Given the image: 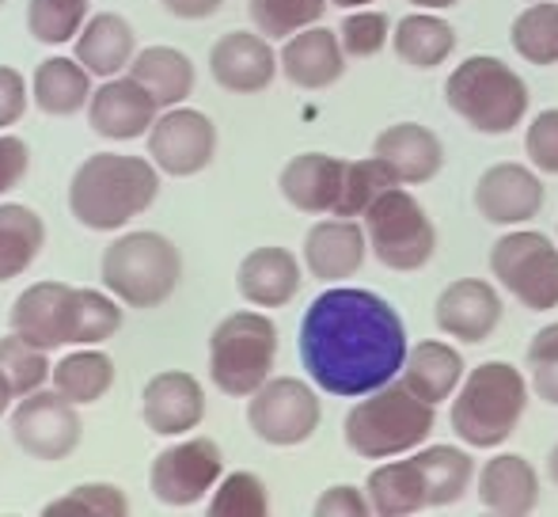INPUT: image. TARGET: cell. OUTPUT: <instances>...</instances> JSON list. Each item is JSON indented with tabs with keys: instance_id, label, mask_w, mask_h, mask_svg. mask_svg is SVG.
Wrapping results in <instances>:
<instances>
[{
	"instance_id": "obj_1",
	"label": "cell",
	"mask_w": 558,
	"mask_h": 517,
	"mask_svg": "<svg viewBox=\"0 0 558 517\" xmlns=\"http://www.w3.org/2000/svg\"><path fill=\"white\" fill-rule=\"evenodd\" d=\"M407 324L380 293L338 286L301 320V362L327 396L361 399L403 373Z\"/></svg>"
},
{
	"instance_id": "obj_2",
	"label": "cell",
	"mask_w": 558,
	"mask_h": 517,
	"mask_svg": "<svg viewBox=\"0 0 558 517\" xmlns=\"http://www.w3.org/2000/svg\"><path fill=\"white\" fill-rule=\"evenodd\" d=\"M160 194V168L145 156L96 153L73 171L69 209L92 232H114L141 217Z\"/></svg>"
},
{
	"instance_id": "obj_3",
	"label": "cell",
	"mask_w": 558,
	"mask_h": 517,
	"mask_svg": "<svg viewBox=\"0 0 558 517\" xmlns=\"http://www.w3.org/2000/svg\"><path fill=\"white\" fill-rule=\"evenodd\" d=\"M437 407L422 399L403 377L361 396L345 414V445L365 460H391L422 449L434 434Z\"/></svg>"
},
{
	"instance_id": "obj_4",
	"label": "cell",
	"mask_w": 558,
	"mask_h": 517,
	"mask_svg": "<svg viewBox=\"0 0 558 517\" xmlns=\"http://www.w3.org/2000/svg\"><path fill=\"white\" fill-rule=\"evenodd\" d=\"M529 381L509 362H483L463 377L448 411V426L468 449H498L521 426Z\"/></svg>"
},
{
	"instance_id": "obj_5",
	"label": "cell",
	"mask_w": 558,
	"mask_h": 517,
	"mask_svg": "<svg viewBox=\"0 0 558 517\" xmlns=\"http://www.w3.org/2000/svg\"><path fill=\"white\" fill-rule=\"evenodd\" d=\"M445 104L456 119H463L475 133L486 137H506L524 122L532 96L524 76L513 65L490 53H471L448 73Z\"/></svg>"
},
{
	"instance_id": "obj_6",
	"label": "cell",
	"mask_w": 558,
	"mask_h": 517,
	"mask_svg": "<svg viewBox=\"0 0 558 517\" xmlns=\"http://www.w3.org/2000/svg\"><path fill=\"white\" fill-rule=\"evenodd\" d=\"M99 278L125 309H160L183 281V252L163 232H125L104 248Z\"/></svg>"
},
{
	"instance_id": "obj_7",
	"label": "cell",
	"mask_w": 558,
	"mask_h": 517,
	"mask_svg": "<svg viewBox=\"0 0 558 517\" xmlns=\"http://www.w3.org/2000/svg\"><path fill=\"white\" fill-rule=\"evenodd\" d=\"M278 362V324L266 312H232L209 335V381L225 396L247 399Z\"/></svg>"
},
{
	"instance_id": "obj_8",
	"label": "cell",
	"mask_w": 558,
	"mask_h": 517,
	"mask_svg": "<svg viewBox=\"0 0 558 517\" xmlns=\"http://www.w3.org/2000/svg\"><path fill=\"white\" fill-rule=\"evenodd\" d=\"M368 232V248H373L376 263H384L388 270L411 274L422 270L429 258L437 255V229L429 221V214L422 209V202L411 191H403V183L388 187L380 199L368 206V214L361 217Z\"/></svg>"
},
{
	"instance_id": "obj_9",
	"label": "cell",
	"mask_w": 558,
	"mask_h": 517,
	"mask_svg": "<svg viewBox=\"0 0 558 517\" xmlns=\"http://www.w3.org/2000/svg\"><path fill=\"white\" fill-rule=\"evenodd\" d=\"M490 274L529 312L558 309V248L536 229L506 232L490 248Z\"/></svg>"
},
{
	"instance_id": "obj_10",
	"label": "cell",
	"mask_w": 558,
	"mask_h": 517,
	"mask_svg": "<svg viewBox=\"0 0 558 517\" xmlns=\"http://www.w3.org/2000/svg\"><path fill=\"white\" fill-rule=\"evenodd\" d=\"M324 422V404L301 377H270L258 392L247 396V426L258 442L293 449L304 445Z\"/></svg>"
},
{
	"instance_id": "obj_11",
	"label": "cell",
	"mask_w": 558,
	"mask_h": 517,
	"mask_svg": "<svg viewBox=\"0 0 558 517\" xmlns=\"http://www.w3.org/2000/svg\"><path fill=\"white\" fill-rule=\"evenodd\" d=\"M225 476V453L214 437H186V442L168 445L156 453L148 488L163 506H194L221 483Z\"/></svg>"
},
{
	"instance_id": "obj_12",
	"label": "cell",
	"mask_w": 558,
	"mask_h": 517,
	"mask_svg": "<svg viewBox=\"0 0 558 517\" xmlns=\"http://www.w3.org/2000/svg\"><path fill=\"white\" fill-rule=\"evenodd\" d=\"M81 414L76 404L53 392H31L12 411V442L35 460H65L81 445Z\"/></svg>"
},
{
	"instance_id": "obj_13",
	"label": "cell",
	"mask_w": 558,
	"mask_h": 517,
	"mask_svg": "<svg viewBox=\"0 0 558 517\" xmlns=\"http://www.w3.org/2000/svg\"><path fill=\"white\" fill-rule=\"evenodd\" d=\"M217 156V127L194 107H168L148 130V160L163 176L191 179L206 171Z\"/></svg>"
},
{
	"instance_id": "obj_14",
	"label": "cell",
	"mask_w": 558,
	"mask_h": 517,
	"mask_svg": "<svg viewBox=\"0 0 558 517\" xmlns=\"http://www.w3.org/2000/svg\"><path fill=\"white\" fill-rule=\"evenodd\" d=\"M544 179L536 176L532 168L513 160H501L494 168H486L475 183V209L483 221L490 225H529L532 217H539L544 209Z\"/></svg>"
},
{
	"instance_id": "obj_15",
	"label": "cell",
	"mask_w": 558,
	"mask_h": 517,
	"mask_svg": "<svg viewBox=\"0 0 558 517\" xmlns=\"http://www.w3.org/2000/svg\"><path fill=\"white\" fill-rule=\"evenodd\" d=\"M281 58L274 53L270 38L251 31H228L209 50V76L232 96H258L274 84Z\"/></svg>"
},
{
	"instance_id": "obj_16",
	"label": "cell",
	"mask_w": 558,
	"mask_h": 517,
	"mask_svg": "<svg viewBox=\"0 0 558 517\" xmlns=\"http://www.w3.org/2000/svg\"><path fill=\"white\" fill-rule=\"evenodd\" d=\"M141 419L153 434L183 437L202 426L206 419V392L198 377L183 370H163L141 392Z\"/></svg>"
},
{
	"instance_id": "obj_17",
	"label": "cell",
	"mask_w": 558,
	"mask_h": 517,
	"mask_svg": "<svg viewBox=\"0 0 558 517\" xmlns=\"http://www.w3.org/2000/svg\"><path fill=\"white\" fill-rule=\"evenodd\" d=\"M160 119V104L153 99V92L141 81L125 76H111L104 88L92 92L88 104V122L99 137L107 141H137L153 130V122Z\"/></svg>"
},
{
	"instance_id": "obj_18",
	"label": "cell",
	"mask_w": 558,
	"mask_h": 517,
	"mask_svg": "<svg viewBox=\"0 0 558 517\" xmlns=\"http://www.w3.org/2000/svg\"><path fill=\"white\" fill-rule=\"evenodd\" d=\"M434 320L448 339L486 342L501 324V297L483 278H456L437 297Z\"/></svg>"
},
{
	"instance_id": "obj_19",
	"label": "cell",
	"mask_w": 558,
	"mask_h": 517,
	"mask_svg": "<svg viewBox=\"0 0 558 517\" xmlns=\"http://www.w3.org/2000/svg\"><path fill=\"white\" fill-rule=\"evenodd\" d=\"M368 232L357 217H327L304 237V266L319 281H345L365 266Z\"/></svg>"
},
{
	"instance_id": "obj_20",
	"label": "cell",
	"mask_w": 558,
	"mask_h": 517,
	"mask_svg": "<svg viewBox=\"0 0 558 517\" xmlns=\"http://www.w3.org/2000/svg\"><path fill=\"white\" fill-rule=\"evenodd\" d=\"M373 156L391 171V179L403 187L429 183L445 168V145L422 122H396L380 130L373 141Z\"/></svg>"
},
{
	"instance_id": "obj_21",
	"label": "cell",
	"mask_w": 558,
	"mask_h": 517,
	"mask_svg": "<svg viewBox=\"0 0 558 517\" xmlns=\"http://www.w3.org/2000/svg\"><path fill=\"white\" fill-rule=\"evenodd\" d=\"M281 73L293 88L304 92H324L342 81L345 73V50L342 38L331 27H304L281 46Z\"/></svg>"
},
{
	"instance_id": "obj_22",
	"label": "cell",
	"mask_w": 558,
	"mask_h": 517,
	"mask_svg": "<svg viewBox=\"0 0 558 517\" xmlns=\"http://www.w3.org/2000/svg\"><path fill=\"white\" fill-rule=\"evenodd\" d=\"M69 281H35L12 301L8 324L15 335L31 339L35 347L58 350L69 347V301H73Z\"/></svg>"
},
{
	"instance_id": "obj_23",
	"label": "cell",
	"mask_w": 558,
	"mask_h": 517,
	"mask_svg": "<svg viewBox=\"0 0 558 517\" xmlns=\"http://www.w3.org/2000/svg\"><path fill=\"white\" fill-rule=\"evenodd\" d=\"M345 160L331 153H301L281 168V199L301 214H335L342 199Z\"/></svg>"
},
{
	"instance_id": "obj_24",
	"label": "cell",
	"mask_w": 558,
	"mask_h": 517,
	"mask_svg": "<svg viewBox=\"0 0 558 517\" xmlns=\"http://www.w3.org/2000/svg\"><path fill=\"white\" fill-rule=\"evenodd\" d=\"M301 263L289 248H255L235 270V289L255 309H281L301 293Z\"/></svg>"
},
{
	"instance_id": "obj_25",
	"label": "cell",
	"mask_w": 558,
	"mask_h": 517,
	"mask_svg": "<svg viewBox=\"0 0 558 517\" xmlns=\"http://www.w3.org/2000/svg\"><path fill=\"white\" fill-rule=\"evenodd\" d=\"M478 503L490 514L524 517L539 506V476L517 453H498L478 468Z\"/></svg>"
},
{
	"instance_id": "obj_26",
	"label": "cell",
	"mask_w": 558,
	"mask_h": 517,
	"mask_svg": "<svg viewBox=\"0 0 558 517\" xmlns=\"http://www.w3.org/2000/svg\"><path fill=\"white\" fill-rule=\"evenodd\" d=\"M137 58V35H133L130 20L118 12H99L76 35V61L88 69L92 76H111L125 73Z\"/></svg>"
},
{
	"instance_id": "obj_27",
	"label": "cell",
	"mask_w": 558,
	"mask_h": 517,
	"mask_svg": "<svg viewBox=\"0 0 558 517\" xmlns=\"http://www.w3.org/2000/svg\"><path fill=\"white\" fill-rule=\"evenodd\" d=\"M31 99L43 115L69 119L92 104V73L76 58H46L35 69Z\"/></svg>"
},
{
	"instance_id": "obj_28",
	"label": "cell",
	"mask_w": 558,
	"mask_h": 517,
	"mask_svg": "<svg viewBox=\"0 0 558 517\" xmlns=\"http://www.w3.org/2000/svg\"><path fill=\"white\" fill-rule=\"evenodd\" d=\"M125 73L153 92L160 111L183 107V99L194 92V61L175 46H145V50H137V58H133V65Z\"/></svg>"
},
{
	"instance_id": "obj_29",
	"label": "cell",
	"mask_w": 558,
	"mask_h": 517,
	"mask_svg": "<svg viewBox=\"0 0 558 517\" xmlns=\"http://www.w3.org/2000/svg\"><path fill=\"white\" fill-rule=\"evenodd\" d=\"M365 495L373 514L380 517H407L429 506L426 498V476H422L418 460H388V465L373 468L365 483Z\"/></svg>"
},
{
	"instance_id": "obj_30",
	"label": "cell",
	"mask_w": 558,
	"mask_h": 517,
	"mask_svg": "<svg viewBox=\"0 0 558 517\" xmlns=\"http://www.w3.org/2000/svg\"><path fill=\"white\" fill-rule=\"evenodd\" d=\"M391 46H396L403 65L437 69L456 53V31H452V23L441 20L437 12H411L396 23Z\"/></svg>"
},
{
	"instance_id": "obj_31",
	"label": "cell",
	"mask_w": 558,
	"mask_h": 517,
	"mask_svg": "<svg viewBox=\"0 0 558 517\" xmlns=\"http://www.w3.org/2000/svg\"><path fill=\"white\" fill-rule=\"evenodd\" d=\"M403 381L418 392L429 404H445L452 399V392L463 385V358L456 347H448L441 339H426L418 347H411L403 362Z\"/></svg>"
},
{
	"instance_id": "obj_32",
	"label": "cell",
	"mask_w": 558,
	"mask_h": 517,
	"mask_svg": "<svg viewBox=\"0 0 558 517\" xmlns=\"http://www.w3.org/2000/svg\"><path fill=\"white\" fill-rule=\"evenodd\" d=\"M46 248V225L31 206L20 202H0V281L20 278L31 270Z\"/></svg>"
},
{
	"instance_id": "obj_33",
	"label": "cell",
	"mask_w": 558,
	"mask_h": 517,
	"mask_svg": "<svg viewBox=\"0 0 558 517\" xmlns=\"http://www.w3.org/2000/svg\"><path fill=\"white\" fill-rule=\"evenodd\" d=\"M53 388L65 399H73L76 407L99 404L114 388V362L104 350L81 347L53 365Z\"/></svg>"
},
{
	"instance_id": "obj_34",
	"label": "cell",
	"mask_w": 558,
	"mask_h": 517,
	"mask_svg": "<svg viewBox=\"0 0 558 517\" xmlns=\"http://www.w3.org/2000/svg\"><path fill=\"white\" fill-rule=\"evenodd\" d=\"M125 309L111 289H73L69 301V347H99V342L114 339L122 327Z\"/></svg>"
},
{
	"instance_id": "obj_35",
	"label": "cell",
	"mask_w": 558,
	"mask_h": 517,
	"mask_svg": "<svg viewBox=\"0 0 558 517\" xmlns=\"http://www.w3.org/2000/svg\"><path fill=\"white\" fill-rule=\"evenodd\" d=\"M414 460H418L422 476H426L429 506H452L475 480V460L460 445H429V449L414 453Z\"/></svg>"
},
{
	"instance_id": "obj_36",
	"label": "cell",
	"mask_w": 558,
	"mask_h": 517,
	"mask_svg": "<svg viewBox=\"0 0 558 517\" xmlns=\"http://www.w3.org/2000/svg\"><path fill=\"white\" fill-rule=\"evenodd\" d=\"M509 43L529 65H558V0H532L509 27Z\"/></svg>"
},
{
	"instance_id": "obj_37",
	"label": "cell",
	"mask_w": 558,
	"mask_h": 517,
	"mask_svg": "<svg viewBox=\"0 0 558 517\" xmlns=\"http://www.w3.org/2000/svg\"><path fill=\"white\" fill-rule=\"evenodd\" d=\"M0 373L8 377V385L15 388V399L31 396L53 377L50 370V350L46 347H35L31 339L23 335H4L0 339Z\"/></svg>"
},
{
	"instance_id": "obj_38",
	"label": "cell",
	"mask_w": 558,
	"mask_h": 517,
	"mask_svg": "<svg viewBox=\"0 0 558 517\" xmlns=\"http://www.w3.org/2000/svg\"><path fill=\"white\" fill-rule=\"evenodd\" d=\"M331 0H247L251 23L266 38H293L296 31L316 27Z\"/></svg>"
},
{
	"instance_id": "obj_39",
	"label": "cell",
	"mask_w": 558,
	"mask_h": 517,
	"mask_svg": "<svg viewBox=\"0 0 558 517\" xmlns=\"http://www.w3.org/2000/svg\"><path fill=\"white\" fill-rule=\"evenodd\" d=\"M84 15H88V0H31L27 31L35 35V43H43V46L76 43L81 27L88 23Z\"/></svg>"
},
{
	"instance_id": "obj_40",
	"label": "cell",
	"mask_w": 558,
	"mask_h": 517,
	"mask_svg": "<svg viewBox=\"0 0 558 517\" xmlns=\"http://www.w3.org/2000/svg\"><path fill=\"white\" fill-rule=\"evenodd\" d=\"M388 187H396V179H391V171L384 168L376 156H365V160H345L342 199H338L331 217H365L368 206H373Z\"/></svg>"
},
{
	"instance_id": "obj_41",
	"label": "cell",
	"mask_w": 558,
	"mask_h": 517,
	"mask_svg": "<svg viewBox=\"0 0 558 517\" xmlns=\"http://www.w3.org/2000/svg\"><path fill=\"white\" fill-rule=\"evenodd\" d=\"M46 517H122L130 514V498L118 483H81L61 498L43 506Z\"/></svg>"
},
{
	"instance_id": "obj_42",
	"label": "cell",
	"mask_w": 558,
	"mask_h": 517,
	"mask_svg": "<svg viewBox=\"0 0 558 517\" xmlns=\"http://www.w3.org/2000/svg\"><path fill=\"white\" fill-rule=\"evenodd\" d=\"M209 514L214 517H266L270 514V495L266 483L255 472H232L221 476L209 498Z\"/></svg>"
},
{
	"instance_id": "obj_43",
	"label": "cell",
	"mask_w": 558,
	"mask_h": 517,
	"mask_svg": "<svg viewBox=\"0 0 558 517\" xmlns=\"http://www.w3.org/2000/svg\"><path fill=\"white\" fill-rule=\"evenodd\" d=\"M345 58H376L391 43V20L373 8H353L338 27Z\"/></svg>"
},
{
	"instance_id": "obj_44",
	"label": "cell",
	"mask_w": 558,
	"mask_h": 517,
	"mask_svg": "<svg viewBox=\"0 0 558 517\" xmlns=\"http://www.w3.org/2000/svg\"><path fill=\"white\" fill-rule=\"evenodd\" d=\"M529 381L544 404L558 407V324H547L529 342Z\"/></svg>"
},
{
	"instance_id": "obj_45",
	"label": "cell",
	"mask_w": 558,
	"mask_h": 517,
	"mask_svg": "<svg viewBox=\"0 0 558 517\" xmlns=\"http://www.w3.org/2000/svg\"><path fill=\"white\" fill-rule=\"evenodd\" d=\"M524 153L536 171L558 176V107H547L532 119V127L524 130Z\"/></svg>"
},
{
	"instance_id": "obj_46",
	"label": "cell",
	"mask_w": 558,
	"mask_h": 517,
	"mask_svg": "<svg viewBox=\"0 0 558 517\" xmlns=\"http://www.w3.org/2000/svg\"><path fill=\"white\" fill-rule=\"evenodd\" d=\"M27 168H31V148H27V141L15 137V133H0V199H4L8 191H15V187L23 183Z\"/></svg>"
},
{
	"instance_id": "obj_47",
	"label": "cell",
	"mask_w": 558,
	"mask_h": 517,
	"mask_svg": "<svg viewBox=\"0 0 558 517\" xmlns=\"http://www.w3.org/2000/svg\"><path fill=\"white\" fill-rule=\"evenodd\" d=\"M316 514L319 517H365V514H373V506H368L365 491L350 488V483H335V488H327L324 495L316 498Z\"/></svg>"
},
{
	"instance_id": "obj_48",
	"label": "cell",
	"mask_w": 558,
	"mask_h": 517,
	"mask_svg": "<svg viewBox=\"0 0 558 517\" xmlns=\"http://www.w3.org/2000/svg\"><path fill=\"white\" fill-rule=\"evenodd\" d=\"M27 99H31V92H27L23 73H15L12 65H0V130L15 127V122L23 119Z\"/></svg>"
},
{
	"instance_id": "obj_49",
	"label": "cell",
	"mask_w": 558,
	"mask_h": 517,
	"mask_svg": "<svg viewBox=\"0 0 558 517\" xmlns=\"http://www.w3.org/2000/svg\"><path fill=\"white\" fill-rule=\"evenodd\" d=\"M160 4L175 20H209V15L221 12L225 0H160Z\"/></svg>"
},
{
	"instance_id": "obj_50",
	"label": "cell",
	"mask_w": 558,
	"mask_h": 517,
	"mask_svg": "<svg viewBox=\"0 0 558 517\" xmlns=\"http://www.w3.org/2000/svg\"><path fill=\"white\" fill-rule=\"evenodd\" d=\"M407 4L422 8V12H441V8H452V4H460V0H407Z\"/></svg>"
},
{
	"instance_id": "obj_51",
	"label": "cell",
	"mask_w": 558,
	"mask_h": 517,
	"mask_svg": "<svg viewBox=\"0 0 558 517\" xmlns=\"http://www.w3.org/2000/svg\"><path fill=\"white\" fill-rule=\"evenodd\" d=\"M12 399H15V388L8 385V377L0 373V414H4L8 407H12Z\"/></svg>"
},
{
	"instance_id": "obj_52",
	"label": "cell",
	"mask_w": 558,
	"mask_h": 517,
	"mask_svg": "<svg viewBox=\"0 0 558 517\" xmlns=\"http://www.w3.org/2000/svg\"><path fill=\"white\" fill-rule=\"evenodd\" d=\"M547 476H551V483L558 488V445L551 449V457H547Z\"/></svg>"
},
{
	"instance_id": "obj_53",
	"label": "cell",
	"mask_w": 558,
	"mask_h": 517,
	"mask_svg": "<svg viewBox=\"0 0 558 517\" xmlns=\"http://www.w3.org/2000/svg\"><path fill=\"white\" fill-rule=\"evenodd\" d=\"M331 4H338V8H365V4H376V0H331Z\"/></svg>"
},
{
	"instance_id": "obj_54",
	"label": "cell",
	"mask_w": 558,
	"mask_h": 517,
	"mask_svg": "<svg viewBox=\"0 0 558 517\" xmlns=\"http://www.w3.org/2000/svg\"><path fill=\"white\" fill-rule=\"evenodd\" d=\"M0 8H4V0H0Z\"/></svg>"
}]
</instances>
